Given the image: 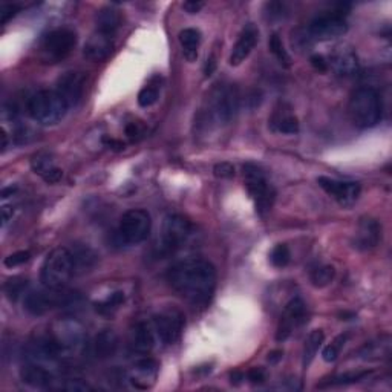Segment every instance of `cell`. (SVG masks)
<instances>
[{
	"mask_svg": "<svg viewBox=\"0 0 392 392\" xmlns=\"http://www.w3.org/2000/svg\"><path fill=\"white\" fill-rule=\"evenodd\" d=\"M368 374H370V373H368V371H363V373H347V374H342V375H336V377H333L331 380L320 383L319 388L351 385V383H356V382H360L362 379H365Z\"/></svg>",
	"mask_w": 392,
	"mask_h": 392,
	"instance_id": "cell-36",
	"label": "cell"
},
{
	"mask_svg": "<svg viewBox=\"0 0 392 392\" xmlns=\"http://www.w3.org/2000/svg\"><path fill=\"white\" fill-rule=\"evenodd\" d=\"M334 276H336V270L333 265H322L317 267L316 270H313L311 282L316 288H325L333 282Z\"/></svg>",
	"mask_w": 392,
	"mask_h": 392,
	"instance_id": "cell-34",
	"label": "cell"
},
{
	"mask_svg": "<svg viewBox=\"0 0 392 392\" xmlns=\"http://www.w3.org/2000/svg\"><path fill=\"white\" fill-rule=\"evenodd\" d=\"M213 173H214V176H217V178L230 180L235 176V167H233V164H230V163H219V164L214 166Z\"/></svg>",
	"mask_w": 392,
	"mask_h": 392,
	"instance_id": "cell-40",
	"label": "cell"
},
{
	"mask_svg": "<svg viewBox=\"0 0 392 392\" xmlns=\"http://www.w3.org/2000/svg\"><path fill=\"white\" fill-rule=\"evenodd\" d=\"M214 69H217V58H214V56H210L209 58H207L205 66H204L205 77H210L214 72Z\"/></svg>",
	"mask_w": 392,
	"mask_h": 392,
	"instance_id": "cell-49",
	"label": "cell"
},
{
	"mask_svg": "<svg viewBox=\"0 0 392 392\" xmlns=\"http://www.w3.org/2000/svg\"><path fill=\"white\" fill-rule=\"evenodd\" d=\"M28 113L34 121L43 126L57 125L63 120L69 106L63 98L58 95L57 91H38L28 100Z\"/></svg>",
	"mask_w": 392,
	"mask_h": 392,
	"instance_id": "cell-4",
	"label": "cell"
},
{
	"mask_svg": "<svg viewBox=\"0 0 392 392\" xmlns=\"http://www.w3.org/2000/svg\"><path fill=\"white\" fill-rule=\"evenodd\" d=\"M348 342V334H339L336 337V339L328 345V347H325L324 352H322V357H324V360L327 363H331V362H336L337 357L340 356V352L345 347V343Z\"/></svg>",
	"mask_w": 392,
	"mask_h": 392,
	"instance_id": "cell-35",
	"label": "cell"
},
{
	"mask_svg": "<svg viewBox=\"0 0 392 392\" xmlns=\"http://www.w3.org/2000/svg\"><path fill=\"white\" fill-rule=\"evenodd\" d=\"M317 184L342 207H351L357 201L360 191H362V187L356 181H340L328 178V176H319Z\"/></svg>",
	"mask_w": 392,
	"mask_h": 392,
	"instance_id": "cell-14",
	"label": "cell"
},
{
	"mask_svg": "<svg viewBox=\"0 0 392 392\" xmlns=\"http://www.w3.org/2000/svg\"><path fill=\"white\" fill-rule=\"evenodd\" d=\"M158 368V363L153 359L138 360L129 373V380L136 389H149L155 385Z\"/></svg>",
	"mask_w": 392,
	"mask_h": 392,
	"instance_id": "cell-19",
	"label": "cell"
},
{
	"mask_svg": "<svg viewBox=\"0 0 392 392\" xmlns=\"http://www.w3.org/2000/svg\"><path fill=\"white\" fill-rule=\"evenodd\" d=\"M20 377L23 383H26L31 388H52L54 377L45 366L37 363H29L22 368Z\"/></svg>",
	"mask_w": 392,
	"mask_h": 392,
	"instance_id": "cell-25",
	"label": "cell"
},
{
	"mask_svg": "<svg viewBox=\"0 0 392 392\" xmlns=\"http://www.w3.org/2000/svg\"><path fill=\"white\" fill-rule=\"evenodd\" d=\"M324 340H325L324 329H313L308 337H306L304 345V357H302V363L305 370L313 363L314 357L317 356L320 347L324 345Z\"/></svg>",
	"mask_w": 392,
	"mask_h": 392,
	"instance_id": "cell-29",
	"label": "cell"
},
{
	"mask_svg": "<svg viewBox=\"0 0 392 392\" xmlns=\"http://www.w3.org/2000/svg\"><path fill=\"white\" fill-rule=\"evenodd\" d=\"M244 184L249 190V195L255 201L256 212L260 217L272 210L276 198V190L268 180L267 173L259 166L247 163L244 166Z\"/></svg>",
	"mask_w": 392,
	"mask_h": 392,
	"instance_id": "cell-6",
	"label": "cell"
},
{
	"mask_svg": "<svg viewBox=\"0 0 392 392\" xmlns=\"http://www.w3.org/2000/svg\"><path fill=\"white\" fill-rule=\"evenodd\" d=\"M13 214H14V207L10 205L2 207V227H5L8 222L13 219Z\"/></svg>",
	"mask_w": 392,
	"mask_h": 392,
	"instance_id": "cell-48",
	"label": "cell"
},
{
	"mask_svg": "<svg viewBox=\"0 0 392 392\" xmlns=\"http://www.w3.org/2000/svg\"><path fill=\"white\" fill-rule=\"evenodd\" d=\"M144 134V126L141 125L140 121H132L129 123L126 126V135L130 138V140H138L141 135Z\"/></svg>",
	"mask_w": 392,
	"mask_h": 392,
	"instance_id": "cell-42",
	"label": "cell"
},
{
	"mask_svg": "<svg viewBox=\"0 0 392 392\" xmlns=\"http://www.w3.org/2000/svg\"><path fill=\"white\" fill-rule=\"evenodd\" d=\"M125 301H126L125 293H123V291H115V293H112L109 297H106L104 301L98 302L95 305V310L97 313L103 314V316H112V314L125 304Z\"/></svg>",
	"mask_w": 392,
	"mask_h": 392,
	"instance_id": "cell-31",
	"label": "cell"
},
{
	"mask_svg": "<svg viewBox=\"0 0 392 392\" xmlns=\"http://www.w3.org/2000/svg\"><path fill=\"white\" fill-rule=\"evenodd\" d=\"M153 331L164 345H173L181 339L184 316L178 310H164L153 317Z\"/></svg>",
	"mask_w": 392,
	"mask_h": 392,
	"instance_id": "cell-13",
	"label": "cell"
},
{
	"mask_svg": "<svg viewBox=\"0 0 392 392\" xmlns=\"http://www.w3.org/2000/svg\"><path fill=\"white\" fill-rule=\"evenodd\" d=\"M31 258V253L29 251H15L13 255H10L8 258H5V267L8 268H14V267H19L23 265L25 262H28Z\"/></svg>",
	"mask_w": 392,
	"mask_h": 392,
	"instance_id": "cell-39",
	"label": "cell"
},
{
	"mask_svg": "<svg viewBox=\"0 0 392 392\" xmlns=\"http://www.w3.org/2000/svg\"><path fill=\"white\" fill-rule=\"evenodd\" d=\"M268 48H270L273 56L278 58V61L283 68L291 66V57H290V54L287 52L285 46H283L282 38H281L279 34H272L270 40H268Z\"/></svg>",
	"mask_w": 392,
	"mask_h": 392,
	"instance_id": "cell-33",
	"label": "cell"
},
{
	"mask_svg": "<svg viewBox=\"0 0 392 392\" xmlns=\"http://www.w3.org/2000/svg\"><path fill=\"white\" fill-rule=\"evenodd\" d=\"M31 168H33L36 175L40 176V178L48 184H56L61 180V176H63V171L57 167L56 159H54L49 152L36 153V155L31 158Z\"/></svg>",
	"mask_w": 392,
	"mask_h": 392,
	"instance_id": "cell-21",
	"label": "cell"
},
{
	"mask_svg": "<svg viewBox=\"0 0 392 392\" xmlns=\"http://www.w3.org/2000/svg\"><path fill=\"white\" fill-rule=\"evenodd\" d=\"M382 240V226L373 218H362L359 222L354 236V249L359 251H370L379 245Z\"/></svg>",
	"mask_w": 392,
	"mask_h": 392,
	"instance_id": "cell-17",
	"label": "cell"
},
{
	"mask_svg": "<svg viewBox=\"0 0 392 392\" xmlns=\"http://www.w3.org/2000/svg\"><path fill=\"white\" fill-rule=\"evenodd\" d=\"M241 95L232 83H218L210 91L205 102V118L218 126L232 123L240 112Z\"/></svg>",
	"mask_w": 392,
	"mask_h": 392,
	"instance_id": "cell-2",
	"label": "cell"
},
{
	"mask_svg": "<svg viewBox=\"0 0 392 392\" xmlns=\"http://www.w3.org/2000/svg\"><path fill=\"white\" fill-rule=\"evenodd\" d=\"M120 339L113 329H103L95 336L94 342L91 343V354L98 360H106L115 356L118 350Z\"/></svg>",
	"mask_w": 392,
	"mask_h": 392,
	"instance_id": "cell-24",
	"label": "cell"
},
{
	"mask_svg": "<svg viewBox=\"0 0 392 392\" xmlns=\"http://www.w3.org/2000/svg\"><path fill=\"white\" fill-rule=\"evenodd\" d=\"M19 11L20 6L17 5H2V8H0V23L5 25V23L10 22Z\"/></svg>",
	"mask_w": 392,
	"mask_h": 392,
	"instance_id": "cell-41",
	"label": "cell"
},
{
	"mask_svg": "<svg viewBox=\"0 0 392 392\" xmlns=\"http://www.w3.org/2000/svg\"><path fill=\"white\" fill-rule=\"evenodd\" d=\"M182 8L189 14H198L204 8V3L203 2H184Z\"/></svg>",
	"mask_w": 392,
	"mask_h": 392,
	"instance_id": "cell-47",
	"label": "cell"
},
{
	"mask_svg": "<svg viewBox=\"0 0 392 392\" xmlns=\"http://www.w3.org/2000/svg\"><path fill=\"white\" fill-rule=\"evenodd\" d=\"M268 8V15H270V19H282L283 15V5L279 2H272V3H267Z\"/></svg>",
	"mask_w": 392,
	"mask_h": 392,
	"instance_id": "cell-46",
	"label": "cell"
},
{
	"mask_svg": "<svg viewBox=\"0 0 392 392\" xmlns=\"http://www.w3.org/2000/svg\"><path fill=\"white\" fill-rule=\"evenodd\" d=\"M26 287H28V279L13 278L5 283V295L11 302H15L20 296L25 295Z\"/></svg>",
	"mask_w": 392,
	"mask_h": 392,
	"instance_id": "cell-37",
	"label": "cell"
},
{
	"mask_svg": "<svg viewBox=\"0 0 392 392\" xmlns=\"http://www.w3.org/2000/svg\"><path fill=\"white\" fill-rule=\"evenodd\" d=\"M159 95V83H158V77L155 79H152V81L149 84H146V86L140 91V94H138V104L141 107H150L152 104L157 103Z\"/></svg>",
	"mask_w": 392,
	"mask_h": 392,
	"instance_id": "cell-32",
	"label": "cell"
},
{
	"mask_svg": "<svg viewBox=\"0 0 392 392\" xmlns=\"http://www.w3.org/2000/svg\"><path fill=\"white\" fill-rule=\"evenodd\" d=\"M359 356L362 357L363 360H380V359H385V357L389 356V340L383 342L380 339V340L366 343L365 347L360 350Z\"/></svg>",
	"mask_w": 392,
	"mask_h": 392,
	"instance_id": "cell-30",
	"label": "cell"
},
{
	"mask_svg": "<svg viewBox=\"0 0 392 392\" xmlns=\"http://www.w3.org/2000/svg\"><path fill=\"white\" fill-rule=\"evenodd\" d=\"M75 274L72 253L66 247L52 250L42 265L40 281L46 288H65Z\"/></svg>",
	"mask_w": 392,
	"mask_h": 392,
	"instance_id": "cell-5",
	"label": "cell"
},
{
	"mask_svg": "<svg viewBox=\"0 0 392 392\" xmlns=\"http://www.w3.org/2000/svg\"><path fill=\"white\" fill-rule=\"evenodd\" d=\"M311 65L313 68L316 69V71L319 72H327L329 66H328V60L325 57H322V56H313L311 58Z\"/></svg>",
	"mask_w": 392,
	"mask_h": 392,
	"instance_id": "cell-45",
	"label": "cell"
},
{
	"mask_svg": "<svg viewBox=\"0 0 392 392\" xmlns=\"http://www.w3.org/2000/svg\"><path fill=\"white\" fill-rule=\"evenodd\" d=\"M72 259H74V267H75V274L77 273H86L97 264V255L88 245L77 244L75 247L71 250Z\"/></svg>",
	"mask_w": 392,
	"mask_h": 392,
	"instance_id": "cell-28",
	"label": "cell"
},
{
	"mask_svg": "<svg viewBox=\"0 0 392 392\" xmlns=\"http://www.w3.org/2000/svg\"><path fill=\"white\" fill-rule=\"evenodd\" d=\"M259 40V31L258 28L253 25V23H249L245 25L244 29L241 31L240 37L233 46L232 56H230V65L232 66H240L242 61H245L251 51L255 49V46L258 45Z\"/></svg>",
	"mask_w": 392,
	"mask_h": 392,
	"instance_id": "cell-18",
	"label": "cell"
},
{
	"mask_svg": "<svg viewBox=\"0 0 392 392\" xmlns=\"http://www.w3.org/2000/svg\"><path fill=\"white\" fill-rule=\"evenodd\" d=\"M58 95L69 107L77 106L84 94V75L75 71H68L57 80Z\"/></svg>",
	"mask_w": 392,
	"mask_h": 392,
	"instance_id": "cell-16",
	"label": "cell"
},
{
	"mask_svg": "<svg viewBox=\"0 0 392 392\" xmlns=\"http://www.w3.org/2000/svg\"><path fill=\"white\" fill-rule=\"evenodd\" d=\"M348 31V23L343 19L340 13L322 14L319 17L311 20L308 26L304 29V34L308 43L314 42H325L331 38L340 37Z\"/></svg>",
	"mask_w": 392,
	"mask_h": 392,
	"instance_id": "cell-11",
	"label": "cell"
},
{
	"mask_svg": "<svg viewBox=\"0 0 392 392\" xmlns=\"http://www.w3.org/2000/svg\"><path fill=\"white\" fill-rule=\"evenodd\" d=\"M152 230L150 214L143 209H132L123 214L118 226V237L127 245H136L148 240Z\"/></svg>",
	"mask_w": 392,
	"mask_h": 392,
	"instance_id": "cell-10",
	"label": "cell"
},
{
	"mask_svg": "<svg viewBox=\"0 0 392 392\" xmlns=\"http://www.w3.org/2000/svg\"><path fill=\"white\" fill-rule=\"evenodd\" d=\"M15 191H17V189L15 187H8V189H3L2 190V199H6L8 195H14Z\"/></svg>",
	"mask_w": 392,
	"mask_h": 392,
	"instance_id": "cell-51",
	"label": "cell"
},
{
	"mask_svg": "<svg viewBox=\"0 0 392 392\" xmlns=\"http://www.w3.org/2000/svg\"><path fill=\"white\" fill-rule=\"evenodd\" d=\"M121 26V14L113 6H104L97 13L95 31L115 36Z\"/></svg>",
	"mask_w": 392,
	"mask_h": 392,
	"instance_id": "cell-26",
	"label": "cell"
},
{
	"mask_svg": "<svg viewBox=\"0 0 392 392\" xmlns=\"http://www.w3.org/2000/svg\"><path fill=\"white\" fill-rule=\"evenodd\" d=\"M247 380H250V383H253V385H259V383H262L265 380V373L260 370V368H253V370H250L247 373Z\"/></svg>",
	"mask_w": 392,
	"mask_h": 392,
	"instance_id": "cell-44",
	"label": "cell"
},
{
	"mask_svg": "<svg viewBox=\"0 0 392 392\" xmlns=\"http://www.w3.org/2000/svg\"><path fill=\"white\" fill-rule=\"evenodd\" d=\"M129 347L135 352H140V354H148L155 347V331H153V327H150L146 322H140L136 324L132 331H130L129 337Z\"/></svg>",
	"mask_w": 392,
	"mask_h": 392,
	"instance_id": "cell-23",
	"label": "cell"
},
{
	"mask_svg": "<svg viewBox=\"0 0 392 392\" xmlns=\"http://www.w3.org/2000/svg\"><path fill=\"white\" fill-rule=\"evenodd\" d=\"M328 66L340 77H351L359 71V58L356 51L348 45L336 46L329 54Z\"/></svg>",
	"mask_w": 392,
	"mask_h": 392,
	"instance_id": "cell-15",
	"label": "cell"
},
{
	"mask_svg": "<svg viewBox=\"0 0 392 392\" xmlns=\"http://www.w3.org/2000/svg\"><path fill=\"white\" fill-rule=\"evenodd\" d=\"M77 45V34L72 29L58 28L49 31L42 38L40 56L45 63H58L72 52Z\"/></svg>",
	"mask_w": 392,
	"mask_h": 392,
	"instance_id": "cell-9",
	"label": "cell"
},
{
	"mask_svg": "<svg viewBox=\"0 0 392 392\" xmlns=\"http://www.w3.org/2000/svg\"><path fill=\"white\" fill-rule=\"evenodd\" d=\"M77 295L71 291H65L63 288H46L38 291H31L25 296V310L33 314V316H43V314L49 313L61 306H69L75 302Z\"/></svg>",
	"mask_w": 392,
	"mask_h": 392,
	"instance_id": "cell-8",
	"label": "cell"
},
{
	"mask_svg": "<svg viewBox=\"0 0 392 392\" xmlns=\"http://www.w3.org/2000/svg\"><path fill=\"white\" fill-rule=\"evenodd\" d=\"M178 38L182 48L184 58L190 61V63H194V61L198 58V48L199 43H201V33L195 28H186L181 31Z\"/></svg>",
	"mask_w": 392,
	"mask_h": 392,
	"instance_id": "cell-27",
	"label": "cell"
},
{
	"mask_svg": "<svg viewBox=\"0 0 392 392\" xmlns=\"http://www.w3.org/2000/svg\"><path fill=\"white\" fill-rule=\"evenodd\" d=\"M268 123L273 132L283 135H295L299 132V120L287 103H279Z\"/></svg>",
	"mask_w": 392,
	"mask_h": 392,
	"instance_id": "cell-22",
	"label": "cell"
},
{
	"mask_svg": "<svg viewBox=\"0 0 392 392\" xmlns=\"http://www.w3.org/2000/svg\"><path fill=\"white\" fill-rule=\"evenodd\" d=\"M191 233V224L187 218L181 214H167L161 226L158 237L159 255L168 256L178 251L187 242Z\"/></svg>",
	"mask_w": 392,
	"mask_h": 392,
	"instance_id": "cell-7",
	"label": "cell"
},
{
	"mask_svg": "<svg viewBox=\"0 0 392 392\" xmlns=\"http://www.w3.org/2000/svg\"><path fill=\"white\" fill-rule=\"evenodd\" d=\"M167 282L184 301L203 306L210 302L217 288V270L205 259H186L167 272Z\"/></svg>",
	"mask_w": 392,
	"mask_h": 392,
	"instance_id": "cell-1",
	"label": "cell"
},
{
	"mask_svg": "<svg viewBox=\"0 0 392 392\" xmlns=\"http://www.w3.org/2000/svg\"><path fill=\"white\" fill-rule=\"evenodd\" d=\"M291 260V251L288 249V245L285 244H278L270 253V262L276 268H283L290 264Z\"/></svg>",
	"mask_w": 392,
	"mask_h": 392,
	"instance_id": "cell-38",
	"label": "cell"
},
{
	"mask_svg": "<svg viewBox=\"0 0 392 392\" xmlns=\"http://www.w3.org/2000/svg\"><path fill=\"white\" fill-rule=\"evenodd\" d=\"M282 357H283L282 351H273V352H270V354H268V362L278 363L279 360H282Z\"/></svg>",
	"mask_w": 392,
	"mask_h": 392,
	"instance_id": "cell-50",
	"label": "cell"
},
{
	"mask_svg": "<svg viewBox=\"0 0 392 392\" xmlns=\"http://www.w3.org/2000/svg\"><path fill=\"white\" fill-rule=\"evenodd\" d=\"M58 388L65 389V391H88V389H91L88 383H83L80 380H66L65 383H61Z\"/></svg>",
	"mask_w": 392,
	"mask_h": 392,
	"instance_id": "cell-43",
	"label": "cell"
},
{
	"mask_svg": "<svg viewBox=\"0 0 392 392\" xmlns=\"http://www.w3.org/2000/svg\"><path fill=\"white\" fill-rule=\"evenodd\" d=\"M350 117L360 129H371L382 120V98L373 88H360L350 100Z\"/></svg>",
	"mask_w": 392,
	"mask_h": 392,
	"instance_id": "cell-3",
	"label": "cell"
},
{
	"mask_svg": "<svg viewBox=\"0 0 392 392\" xmlns=\"http://www.w3.org/2000/svg\"><path fill=\"white\" fill-rule=\"evenodd\" d=\"M113 37L111 34L100 33V31H94L92 36L88 38L86 45H84L83 54L84 57L91 61H104L107 57L111 56L113 49Z\"/></svg>",
	"mask_w": 392,
	"mask_h": 392,
	"instance_id": "cell-20",
	"label": "cell"
},
{
	"mask_svg": "<svg viewBox=\"0 0 392 392\" xmlns=\"http://www.w3.org/2000/svg\"><path fill=\"white\" fill-rule=\"evenodd\" d=\"M306 319V305L301 297H291L283 306L282 316L279 319L278 329H276V340L285 342L296 329L301 327Z\"/></svg>",
	"mask_w": 392,
	"mask_h": 392,
	"instance_id": "cell-12",
	"label": "cell"
}]
</instances>
